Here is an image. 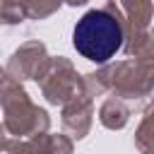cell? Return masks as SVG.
Returning <instances> with one entry per match:
<instances>
[{
    "mask_svg": "<svg viewBox=\"0 0 154 154\" xmlns=\"http://www.w3.org/2000/svg\"><path fill=\"white\" fill-rule=\"evenodd\" d=\"M75 51L89 63H106L123 48V26L106 10H89L72 29Z\"/></svg>",
    "mask_w": 154,
    "mask_h": 154,
    "instance_id": "cell-1",
    "label": "cell"
}]
</instances>
